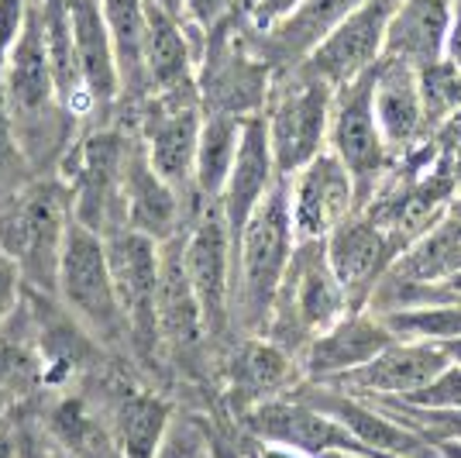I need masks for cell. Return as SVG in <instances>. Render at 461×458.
<instances>
[{
  "instance_id": "18",
  "label": "cell",
  "mask_w": 461,
  "mask_h": 458,
  "mask_svg": "<svg viewBox=\"0 0 461 458\" xmlns=\"http://www.w3.org/2000/svg\"><path fill=\"white\" fill-rule=\"evenodd\" d=\"M196 210H200L196 204H190L183 193L173 190L149 166L135 134V149H131L128 172H124V221H128V228L138 231V234H149L158 245H166V242H173L190 228Z\"/></svg>"
},
{
  "instance_id": "2",
  "label": "cell",
  "mask_w": 461,
  "mask_h": 458,
  "mask_svg": "<svg viewBox=\"0 0 461 458\" xmlns=\"http://www.w3.org/2000/svg\"><path fill=\"white\" fill-rule=\"evenodd\" d=\"M73 224V193L62 176H39L0 207V249L21 269L28 293L56 297L59 266Z\"/></svg>"
},
{
  "instance_id": "39",
  "label": "cell",
  "mask_w": 461,
  "mask_h": 458,
  "mask_svg": "<svg viewBox=\"0 0 461 458\" xmlns=\"http://www.w3.org/2000/svg\"><path fill=\"white\" fill-rule=\"evenodd\" d=\"M300 4H303V0H262L251 14H245V24H249L251 32H269V28H276L286 14H293Z\"/></svg>"
},
{
  "instance_id": "28",
  "label": "cell",
  "mask_w": 461,
  "mask_h": 458,
  "mask_svg": "<svg viewBox=\"0 0 461 458\" xmlns=\"http://www.w3.org/2000/svg\"><path fill=\"white\" fill-rule=\"evenodd\" d=\"M451 7H455V0H403L389 24L385 56L403 59L417 69L444 62Z\"/></svg>"
},
{
  "instance_id": "14",
  "label": "cell",
  "mask_w": 461,
  "mask_h": 458,
  "mask_svg": "<svg viewBox=\"0 0 461 458\" xmlns=\"http://www.w3.org/2000/svg\"><path fill=\"white\" fill-rule=\"evenodd\" d=\"M286 193L296 242H324L351 214H358L355 179L330 149L293 172L286 179Z\"/></svg>"
},
{
  "instance_id": "30",
  "label": "cell",
  "mask_w": 461,
  "mask_h": 458,
  "mask_svg": "<svg viewBox=\"0 0 461 458\" xmlns=\"http://www.w3.org/2000/svg\"><path fill=\"white\" fill-rule=\"evenodd\" d=\"M249 117L234 114H207L203 111V128H200V145H196V169H193V190L200 204H217L228 187L230 166L241 149Z\"/></svg>"
},
{
  "instance_id": "8",
  "label": "cell",
  "mask_w": 461,
  "mask_h": 458,
  "mask_svg": "<svg viewBox=\"0 0 461 458\" xmlns=\"http://www.w3.org/2000/svg\"><path fill=\"white\" fill-rule=\"evenodd\" d=\"M179 255L193 287V297L203 314L207 338H224L230 317V289H234V234L217 204H203L190 221V228L179 234Z\"/></svg>"
},
{
  "instance_id": "16",
  "label": "cell",
  "mask_w": 461,
  "mask_h": 458,
  "mask_svg": "<svg viewBox=\"0 0 461 458\" xmlns=\"http://www.w3.org/2000/svg\"><path fill=\"white\" fill-rule=\"evenodd\" d=\"M393 342H400V338L389 331L383 314H375L368 307L351 310L303 348V355H300L303 382H327L330 386V382L345 380L348 372L368 365Z\"/></svg>"
},
{
  "instance_id": "38",
  "label": "cell",
  "mask_w": 461,
  "mask_h": 458,
  "mask_svg": "<svg viewBox=\"0 0 461 458\" xmlns=\"http://www.w3.org/2000/svg\"><path fill=\"white\" fill-rule=\"evenodd\" d=\"M375 289H400V293H423V297H417L410 307L417 304H441V300H461V272L451 279V283H444V287H406V283H396V279H389L385 276L383 283Z\"/></svg>"
},
{
  "instance_id": "12",
  "label": "cell",
  "mask_w": 461,
  "mask_h": 458,
  "mask_svg": "<svg viewBox=\"0 0 461 458\" xmlns=\"http://www.w3.org/2000/svg\"><path fill=\"white\" fill-rule=\"evenodd\" d=\"M403 0H366L327 35L300 66H307L313 77L327 79L334 90L351 79L366 77L385 56V39L393 14Z\"/></svg>"
},
{
  "instance_id": "32",
  "label": "cell",
  "mask_w": 461,
  "mask_h": 458,
  "mask_svg": "<svg viewBox=\"0 0 461 458\" xmlns=\"http://www.w3.org/2000/svg\"><path fill=\"white\" fill-rule=\"evenodd\" d=\"M35 179H39V172L28 162L24 149H21L11 114H7L4 96H0V207L11 204L21 190H28Z\"/></svg>"
},
{
  "instance_id": "22",
  "label": "cell",
  "mask_w": 461,
  "mask_h": 458,
  "mask_svg": "<svg viewBox=\"0 0 461 458\" xmlns=\"http://www.w3.org/2000/svg\"><path fill=\"white\" fill-rule=\"evenodd\" d=\"M100 403L107 410L117 458H155L158 441L166 435L169 420L176 417L173 403L158 397L155 389H145L128 380H111Z\"/></svg>"
},
{
  "instance_id": "20",
  "label": "cell",
  "mask_w": 461,
  "mask_h": 458,
  "mask_svg": "<svg viewBox=\"0 0 461 458\" xmlns=\"http://www.w3.org/2000/svg\"><path fill=\"white\" fill-rule=\"evenodd\" d=\"M447 362L451 359L441 342H393L368 365L348 372L345 380L330 382V386L355 393V397H410L423 389Z\"/></svg>"
},
{
  "instance_id": "36",
  "label": "cell",
  "mask_w": 461,
  "mask_h": 458,
  "mask_svg": "<svg viewBox=\"0 0 461 458\" xmlns=\"http://www.w3.org/2000/svg\"><path fill=\"white\" fill-rule=\"evenodd\" d=\"M24 293H28V287L21 279V269L14 266L11 255H4V249H0V327L24 304Z\"/></svg>"
},
{
  "instance_id": "9",
  "label": "cell",
  "mask_w": 461,
  "mask_h": 458,
  "mask_svg": "<svg viewBox=\"0 0 461 458\" xmlns=\"http://www.w3.org/2000/svg\"><path fill=\"white\" fill-rule=\"evenodd\" d=\"M372 73L351 79L334 90V111H330V142L327 149L348 166L355 190H358V210L366 207L375 193L383 190L385 176L393 169V149L385 145L375 100H372Z\"/></svg>"
},
{
  "instance_id": "1",
  "label": "cell",
  "mask_w": 461,
  "mask_h": 458,
  "mask_svg": "<svg viewBox=\"0 0 461 458\" xmlns=\"http://www.w3.org/2000/svg\"><path fill=\"white\" fill-rule=\"evenodd\" d=\"M296 231L289 217L286 179L258 204L249 224L234 238V289H230V317L234 331L266 334L272 321V307L283 289L286 269L296 252Z\"/></svg>"
},
{
  "instance_id": "44",
  "label": "cell",
  "mask_w": 461,
  "mask_h": 458,
  "mask_svg": "<svg viewBox=\"0 0 461 458\" xmlns=\"http://www.w3.org/2000/svg\"><path fill=\"white\" fill-rule=\"evenodd\" d=\"M441 348L447 352V359H451V362H461V334L458 338H451V342H441Z\"/></svg>"
},
{
  "instance_id": "19",
  "label": "cell",
  "mask_w": 461,
  "mask_h": 458,
  "mask_svg": "<svg viewBox=\"0 0 461 458\" xmlns=\"http://www.w3.org/2000/svg\"><path fill=\"white\" fill-rule=\"evenodd\" d=\"M69 28L79 83L86 90V100L94 104L96 124L111 121L114 107L121 104V73L100 0H69Z\"/></svg>"
},
{
  "instance_id": "26",
  "label": "cell",
  "mask_w": 461,
  "mask_h": 458,
  "mask_svg": "<svg viewBox=\"0 0 461 458\" xmlns=\"http://www.w3.org/2000/svg\"><path fill=\"white\" fill-rule=\"evenodd\" d=\"M104 21L114 45L117 73H121V104L111 121H128L149 96L145 73V45H149V0H100Z\"/></svg>"
},
{
  "instance_id": "43",
  "label": "cell",
  "mask_w": 461,
  "mask_h": 458,
  "mask_svg": "<svg viewBox=\"0 0 461 458\" xmlns=\"http://www.w3.org/2000/svg\"><path fill=\"white\" fill-rule=\"evenodd\" d=\"M14 407H18V400H14L7 389H0V424L11 417V410H14Z\"/></svg>"
},
{
  "instance_id": "7",
  "label": "cell",
  "mask_w": 461,
  "mask_h": 458,
  "mask_svg": "<svg viewBox=\"0 0 461 458\" xmlns=\"http://www.w3.org/2000/svg\"><path fill=\"white\" fill-rule=\"evenodd\" d=\"M124 128L138 134V145L152 166L173 190H179L190 204L203 207L193 190L196 169V145L203 128V104L200 90L190 94H152L135 114L124 121Z\"/></svg>"
},
{
  "instance_id": "10",
  "label": "cell",
  "mask_w": 461,
  "mask_h": 458,
  "mask_svg": "<svg viewBox=\"0 0 461 458\" xmlns=\"http://www.w3.org/2000/svg\"><path fill=\"white\" fill-rule=\"evenodd\" d=\"M238 420L245 424V431H249L251 438L269 441V444H289V448H300V452H307L313 458H324V455L379 458L372 455L341 420L324 414L321 407H313L296 389L286 393V397H276V400L251 407Z\"/></svg>"
},
{
  "instance_id": "6",
  "label": "cell",
  "mask_w": 461,
  "mask_h": 458,
  "mask_svg": "<svg viewBox=\"0 0 461 458\" xmlns=\"http://www.w3.org/2000/svg\"><path fill=\"white\" fill-rule=\"evenodd\" d=\"M330 111H334V87L327 79L313 77L307 66H293V69L276 73L262 117L269 128L276 169L283 179L300 172L327 149Z\"/></svg>"
},
{
  "instance_id": "37",
  "label": "cell",
  "mask_w": 461,
  "mask_h": 458,
  "mask_svg": "<svg viewBox=\"0 0 461 458\" xmlns=\"http://www.w3.org/2000/svg\"><path fill=\"white\" fill-rule=\"evenodd\" d=\"M28 7H32V0H0V73H4L7 56H11L21 28H24Z\"/></svg>"
},
{
  "instance_id": "33",
  "label": "cell",
  "mask_w": 461,
  "mask_h": 458,
  "mask_svg": "<svg viewBox=\"0 0 461 458\" xmlns=\"http://www.w3.org/2000/svg\"><path fill=\"white\" fill-rule=\"evenodd\" d=\"M155 458H213V435L200 417L176 410V417L169 420L158 441Z\"/></svg>"
},
{
  "instance_id": "21",
  "label": "cell",
  "mask_w": 461,
  "mask_h": 458,
  "mask_svg": "<svg viewBox=\"0 0 461 458\" xmlns=\"http://www.w3.org/2000/svg\"><path fill=\"white\" fill-rule=\"evenodd\" d=\"M372 100H375V117H379V128L393 155L420 145L430 114H427V96H423V79L417 66L383 56V62L372 73Z\"/></svg>"
},
{
  "instance_id": "15",
  "label": "cell",
  "mask_w": 461,
  "mask_h": 458,
  "mask_svg": "<svg viewBox=\"0 0 461 458\" xmlns=\"http://www.w3.org/2000/svg\"><path fill=\"white\" fill-rule=\"evenodd\" d=\"M296 393L307 397L313 407H321L334 420H341L372 455L441 458V452L423 438V435H417L413 427H406L403 420H396L389 410H383L379 403H372L368 397H355V393H345L338 386H324V382H300Z\"/></svg>"
},
{
  "instance_id": "11",
  "label": "cell",
  "mask_w": 461,
  "mask_h": 458,
  "mask_svg": "<svg viewBox=\"0 0 461 458\" xmlns=\"http://www.w3.org/2000/svg\"><path fill=\"white\" fill-rule=\"evenodd\" d=\"M107 262L114 272L117 300L124 307L131 348L155 352L158 348V269H162V245L149 234L131 228L114 231L104 238Z\"/></svg>"
},
{
  "instance_id": "25",
  "label": "cell",
  "mask_w": 461,
  "mask_h": 458,
  "mask_svg": "<svg viewBox=\"0 0 461 458\" xmlns=\"http://www.w3.org/2000/svg\"><path fill=\"white\" fill-rule=\"evenodd\" d=\"M366 0H303L293 14L279 21L269 32H251V41L272 62L276 73L300 66L341 21Z\"/></svg>"
},
{
  "instance_id": "46",
  "label": "cell",
  "mask_w": 461,
  "mask_h": 458,
  "mask_svg": "<svg viewBox=\"0 0 461 458\" xmlns=\"http://www.w3.org/2000/svg\"><path fill=\"white\" fill-rule=\"evenodd\" d=\"M152 4L166 7V11H169V14H176V18H183V0H152Z\"/></svg>"
},
{
  "instance_id": "31",
  "label": "cell",
  "mask_w": 461,
  "mask_h": 458,
  "mask_svg": "<svg viewBox=\"0 0 461 458\" xmlns=\"http://www.w3.org/2000/svg\"><path fill=\"white\" fill-rule=\"evenodd\" d=\"M368 400L379 403V407L389 410L396 420H403L406 427H413L417 435H423L434 448H438V444H447V441H461V407L423 410V407H410V403L393 400V397H368Z\"/></svg>"
},
{
  "instance_id": "23",
  "label": "cell",
  "mask_w": 461,
  "mask_h": 458,
  "mask_svg": "<svg viewBox=\"0 0 461 458\" xmlns=\"http://www.w3.org/2000/svg\"><path fill=\"white\" fill-rule=\"evenodd\" d=\"M203 35H196L183 18L169 14L149 0V45H145V73L152 94H190L200 73Z\"/></svg>"
},
{
  "instance_id": "5",
  "label": "cell",
  "mask_w": 461,
  "mask_h": 458,
  "mask_svg": "<svg viewBox=\"0 0 461 458\" xmlns=\"http://www.w3.org/2000/svg\"><path fill=\"white\" fill-rule=\"evenodd\" d=\"M56 300L100 348H131L124 307L117 300L107 245L94 231L73 224L59 266Z\"/></svg>"
},
{
  "instance_id": "45",
  "label": "cell",
  "mask_w": 461,
  "mask_h": 458,
  "mask_svg": "<svg viewBox=\"0 0 461 458\" xmlns=\"http://www.w3.org/2000/svg\"><path fill=\"white\" fill-rule=\"evenodd\" d=\"M441 458H461V441H447V444H438Z\"/></svg>"
},
{
  "instance_id": "34",
  "label": "cell",
  "mask_w": 461,
  "mask_h": 458,
  "mask_svg": "<svg viewBox=\"0 0 461 458\" xmlns=\"http://www.w3.org/2000/svg\"><path fill=\"white\" fill-rule=\"evenodd\" d=\"M393 400H403L410 407H423V410L461 407V362H447L423 389L410 393V397H393Z\"/></svg>"
},
{
  "instance_id": "35",
  "label": "cell",
  "mask_w": 461,
  "mask_h": 458,
  "mask_svg": "<svg viewBox=\"0 0 461 458\" xmlns=\"http://www.w3.org/2000/svg\"><path fill=\"white\" fill-rule=\"evenodd\" d=\"M234 18H241V0H183V21L203 39Z\"/></svg>"
},
{
  "instance_id": "4",
  "label": "cell",
  "mask_w": 461,
  "mask_h": 458,
  "mask_svg": "<svg viewBox=\"0 0 461 458\" xmlns=\"http://www.w3.org/2000/svg\"><path fill=\"white\" fill-rule=\"evenodd\" d=\"M351 310L355 307L348 300V289L341 287L338 272L327 259V238L324 242H300L286 269L283 289L276 297L266 334L300 359L303 348L321 331L338 325Z\"/></svg>"
},
{
  "instance_id": "48",
  "label": "cell",
  "mask_w": 461,
  "mask_h": 458,
  "mask_svg": "<svg viewBox=\"0 0 461 458\" xmlns=\"http://www.w3.org/2000/svg\"><path fill=\"white\" fill-rule=\"evenodd\" d=\"M324 458H362V455H324Z\"/></svg>"
},
{
  "instance_id": "3",
  "label": "cell",
  "mask_w": 461,
  "mask_h": 458,
  "mask_svg": "<svg viewBox=\"0 0 461 458\" xmlns=\"http://www.w3.org/2000/svg\"><path fill=\"white\" fill-rule=\"evenodd\" d=\"M135 149V132L100 121L77 138V145L62 159L56 176L66 179L73 193V221L79 228L111 238L114 231L128 228L124 221V172Z\"/></svg>"
},
{
  "instance_id": "27",
  "label": "cell",
  "mask_w": 461,
  "mask_h": 458,
  "mask_svg": "<svg viewBox=\"0 0 461 458\" xmlns=\"http://www.w3.org/2000/svg\"><path fill=\"white\" fill-rule=\"evenodd\" d=\"M461 272V217L444 210L400 252L389 279L406 287H444Z\"/></svg>"
},
{
  "instance_id": "42",
  "label": "cell",
  "mask_w": 461,
  "mask_h": 458,
  "mask_svg": "<svg viewBox=\"0 0 461 458\" xmlns=\"http://www.w3.org/2000/svg\"><path fill=\"white\" fill-rule=\"evenodd\" d=\"M255 458H313L300 448H289V444H269V441H258V452Z\"/></svg>"
},
{
  "instance_id": "29",
  "label": "cell",
  "mask_w": 461,
  "mask_h": 458,
  "mask_svg": "<svg viewBox=\"0 0 461 458\" xmlns=\"http://www.w3.org/2000/svg\"><path fill=\"white\" fill-rule=\"evenodd\" d=\"M0 389L18 403L45 393V359H41L39 317L24 293V304L0 327Z\"/></svg>"
},
{
  "instance_id": "17",
  "label": "cell",
  "mask_w": 461,
  "mask_h": 458,
  "mask_svg": "<svg viewBox=\"0 0 461 458\" xmlns=\"http://www.w3.org/2000/svg\"><path fill=\"white\" fill-rule=\"evenodd\" d=\"M300 382H303L300 359L269 334H245L228 352L224 386L238 417L258 403L286 397Z\"/></svg>"
},
{
  "instance_id": "40",
  "label": "cell",
  "mask_w": 461,
  "mask_h": 458,
  "mask_svg": "<svg viewBox=\"0 0 461 458\" xmlns=\"http://www.w3.org/2000/svg\"><path fill=\"white\" fill-rule=\"evenodd\" d=\"M0 458H21V410L14 407L11 417L0 424Z\"/></svg>"
},
{
  "instance_id": "24",
  "label": "cell",
  "mask_w": 461,
  "mask_h": 458,
  "mask_svg": "<svg viewBox=\"0 0 461 458\" xmlns=\"http://www.w3.org/2000/svg\"><path fill=\"white\" fill-rule=\"evenodd\" d=\"M279 169H276V155L269 145V128L266 117L255 114L245 121V134H241V149L230 166L228 187L221 193L217 207L228 221L230 234L238 238V231L249 224V217L258 210V204L279 187Z\"/></svg>"
},
{
  "instance_id": "41",
  "label": "cell",
  "mask_w": 461,
  "mask_h": 458,
  "mask_svg": "<svg viewBox=\"0 0 461 458\" xmlns=\"http://www.w3.org/2000/svg\"><path fill=\"white\" fill-rule=\"evenodd\" d=\"M444 62H451L455 69H461V0H455V7H451V28H447Z\"/></svg>"
},
{
  "instance_id": "47",
  "label": "cell",
  "mask_w": 461,
  "mask_h": 458,
  "mask_svg": "<svg viewBox=\"0 0 461 458\" xmlns=\"http://www.w3.org/2000/svg\"><path fill=\"white\" fill-rule=\"evenodd\" d=\"M447 210H451L455 217H461V193H458V197H455V200H451V207H447Z\"/></svg>"
},
{
  "instance_id": "13",
  "label": "cell",
  "mask_w": 461,
  "mask_h": 458,
  "mask_svg": "<svg viewBox=\"0 0 461 458\" xmlns=\"http://www.w3.org/2000/svg\"><path fill=\"white\" fill-rule=\"evenodd\" d=\"M410 242L400 238V231L383 224L368 210L351 214L341 228L327 238V259L338 272L341 287L355 310H366L375 287L389 276L393 262Z\"/></svg>"
}]
</instances>
